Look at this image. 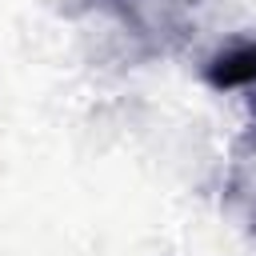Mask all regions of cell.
<instances>
[{
  "label": "cell",
  "instance_id": "obj_1",
  "mask_svg": "<svg viewBox=\"0 0 256 256\" xmlns=\"http://www.w3.org/2000/svg\"><path fill=\"white\" fill-rule=\"evenodd\" d=\"M208 84L216 88H240V84H256V44L220 52L208 64Z\"/></svg>",
  "mask_w": 256,
  "mask_h": 256
},
{
  "label": "cell",
  "instance_id": "obj_2",
  "mask_svg": "<svg viewBox=\"0 0 256 256\" xmlns=\"http://www.w3.org/2000/svg\"><path fill=\"white\" fill-rule=\"evenodd\" d=\"M252 112H256V96H252Z\"/></svg>",
  "mask_w": 256,
  "mask_h": 256
}]
</instances>
